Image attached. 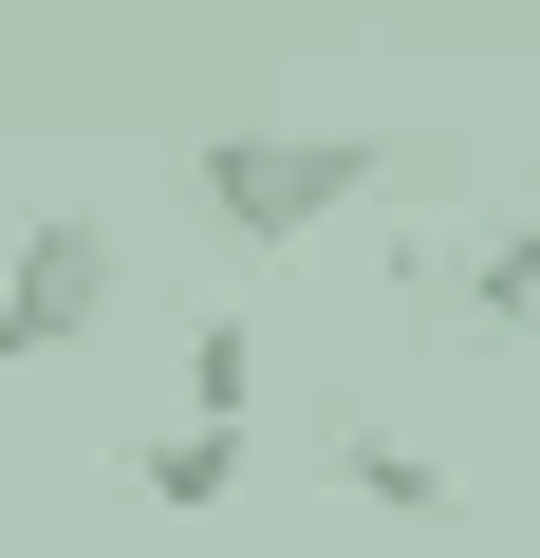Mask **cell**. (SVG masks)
<instances>
[{
  "label": "cell",
  "mask_w": 540,
  "mask_h": 558,
  "mask_svg": "<svg viewBox=\"0 0 540 558\" xmlns=\"http://www.w3.org/2000/svg\"><path fill=\"white\" fill-rule=\"evenodd\" d=\"M94 317H112V223L38 205V223H20V260H0V373H38V354H75Z\"/></svg>",
  "instance_id": "7a4b0ae2"
},
{
  "label": "cell",
  "mask_w": 540,
  "mask_h": 558,
  "mask_svg": "<svg viewBox=\"0 0 540 558\" xmlns=\"http://www.w3.org/2000/svg\"><path fill=\"white\" fill-rule=\"evenodd\" d=\"M336 484H355V502H392V521H447V447H410V428H355V447H336Z\"/></svg>",
  "instance_id": "5b68a950"
},
{
  "label": "cell",
  "mask_w": 540,
  "mask_h": 558,
  "mask_svg": "<svg viewBox=\"0 0 540 558\" xmlns=\"http://www.w3.org/2000/svg\"><path fill=\"white\" fill-rule=\"evenodd\" d=\"M242 410H261V336L205 317V336H187V428H242Z\"/></svg>",
  "instance_id": "8992f818"
},
{
  "label": "cell",
  "mask_w": 540,
  "mask_h": 558,
  "mask_svg": "<svg viewBox=\"0 0 540 558\" xmlns=\"http://www.w3.org/2000/svg\"><path fill=\"white\" fill-rule=\"evenodd\" d=\"M242 242H299V223H336V205H373L392 186V149L373 131H205V168H187Z\"/></svg>",
  "instance_id": "6da1fadb"
},
{
  "label": "cell",
  "mask_w": 540,
  "mask_h": 558,
  "mask_svg": "<svg viewBox=\"0 0 540 558\" xmlns=\"http://www.w3.org/2000/svg\"><path fill=\"white\" fill-rule=\"evenodd\" d=\"M466 299H484L503 336H540V186H521V205H503V223L466 242Z\"/></svg>",
  "instance_id": "3957f363"
},
{
  "label": "cell",
  "mask_w": 540,
  "mask_h": 558,
  "mask_svg": "<svg viewBox=\"0 0 540 558\" xmlns=\"http://www.w3.org/2000/svg\"><path fill=\"white\" fill-rule=\"evenodd\" d=\"M131 484H149L168 521H205V502L242 484V428H149V447H131Z\"/></svg>",
  "instance_id": "277c9868"
}]
</instances>
